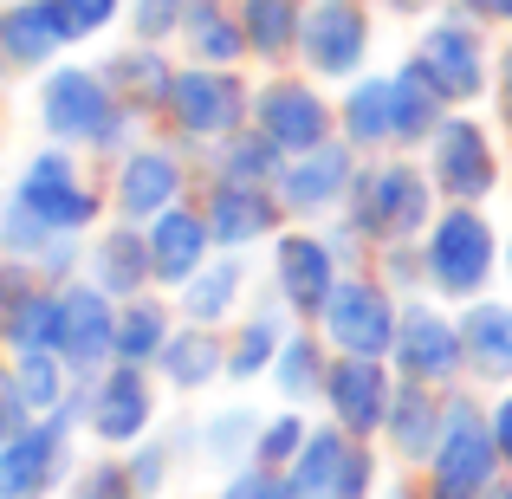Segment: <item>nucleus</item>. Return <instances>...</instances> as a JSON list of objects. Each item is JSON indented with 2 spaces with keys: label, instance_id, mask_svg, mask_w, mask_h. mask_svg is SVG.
<instances>
[{
  "label": "nucleus",
  "instance_id": "obj_1",
  "mask_svg": "<svg viewBox=\"0 0 512 499\" xmlns=\"http://www.w3.org/2000/svg\"><path fill=\"white\" fill-rule=\"evenodd\" d=\"M39 124H46L52 143L98 150V156H124L137 111L117 104L111 78H104L98 65H59V72L39 78Z\"/></svg>",
  "mask_w": 512,
  "mask_h": 499
},
{
  "label": "nucleus",
  "instance_id": "obj_2",
  "mask_svg": "<svg viewBox=\"0 0 512 499\" xmlns=\"http://www.w3.org/2000/svg\"><path fill=\"white\" fill-rule=\"evenodd\" d=\"M435 175L402 163V156H389V163H370L357 175V188H350V208H344V227L357 240H370V247H396V240H422L428 227H435Z\"/></svg>",
  "mask_w": 512,
  "mask_h": 499
},
{
  "label": "nucleus",
  "instance_id": "obj_3",
  "mask_svg": "<svg viewBox=\"0 0 512 499\" xmlns=\"http://www.w3.org/2000/svg\"><path fill=\"white\" fill-rule=\"evenodd\" d=\"M422 260H428V292L435 299H487L493 273L506 266V240L474 201H448L435 214V227L422 234Z\"/></svg>",
  "mask_w": 512,
  "mask_h": 499
},
{
  "label": "nucleus",
  "instance_id": "obj_4",
  "mask_svg": "<svg viewBox=\"0 0 512 499\" xmlns=\"http://www.w3.org/2000/svg\"><path fill=\"white\" fill-rule=\"evenodd\" d=\"M506 480L500 441H493V409L474 389H448V428H441L435 461L422 467L428 499H480L487 487Z\"/></svg>",
  "mask_w": 512,
  "mask_h": 499
},
{
  "label": "nucleus",
  "instance_id": "obj_5",
  "mask_svg": "<svg viewBox=\"0 0 512 499\" xmlns=\"http://www.w3.org/2000/svg\"><path fill=\"white\" fill-rule=\"evenodd\" d=\"M169 124L182 130L188 143H221L234 130L253 124V85L234 72V65H182L169 91Z\"/></svg>",
  "mask_w": 512,
  "mask_h": 499
},
{
  "label": "nucleus",
  "instance_id": "obj_6",
  "mask_svg": "<svg viewBox=\"0 0 512 499\" xmlns=\"http://www.w3.org/2000/svg\"><path fill=\"white\" fill-rule=\"evenodd\" d=\"M318 331L338 357H389L402 331V292H389L376 273H344Z\"/></svg>",
  "mask_w": 512,
  "mask_h": 499
},
{
  "label": "nucleus",
  "instance_id": "obj_7",
  "mask_svg": "<svg viewBox=\"0 0 512 499\" xmlns=\"http://www.w3.org/2000/svg\"><path fill=\"white\" fill-rule=\"evenodd\" d=\"M13 195H20L26 208H33L39 221L52 227V234H85V227L104 221V188L85 182L72 143H46V150H39L33 163L20 169Z\"/></svg>",
  "mask_w": 512,
  "mask_h": 499
},
{
  "label": "nucleus",
  "instance_id": "obj_8",
  "mask_svg": "<svg viewBox=\"0 0 512 499\" xmlns=\"http://www.w3.org/2000/svg\"><path fill=\"white\" fill-rule=\"evenodd\" d=\"M344 279V247L338 234H312V227H286L273 240V299L286 305L292 318L318 325Z\"/></svg>",
  "mask_w": 512,
  "mask_h": 499
},
{
  "label": "nucleus",
  "instance_id": "obj_9",
  "mask_svg": "<svg viewBox=\"0 0 512 499\" xmlns=\"http://www.w3.org/2000/svg\"><path fill=\"white\" fill-rule=\"evenodd\" d=\"M396 376L409 383H435V389H454L467 376V344H461V318H448L435 299H402V331H396V350H389Z\"/></svg>",
  "mask_w": 512,
  "mask_h": 499
},
{
  "label": "nucleus",
  "instance_id": "obj_10",
  "mask_svg": "<svg viewBox=\"0 0 512 499\" xmlns=\"http://www.w3.org/2000/svg\"><path fill=\"white\" fill-rule=\"evenodd\" d=\"M299 59L318 85H350L363 78L370 59V13L357 0H312L305 7V33H299Z\"/></svg>",
  "mask_w": 512,
  "mask_h": 499
},
{
  "label": "nucleus",
  "instance_id": "obj_11",
  "mask_svg": "<svg viewBox=\"0 0 512 499\" xmlns=\"http://www.w3.org/2000/svg\"><path fill=\"white\" fill-rule=\"evenodd\" d=\"M357 143H344V137H331V143H318V150H305V156H292L286 175H279V201H286V214L292 221H325V214H344L350 208V188H357Z\"/></svg>",
  "mask_w": 512,
  "mask_h": 499
},
{
  "label": "nucleus",
  "instance_id": "obj_12",
  "mask_svg": "<svg viewBox=\"0 0 512 499\" xmlns=\"http://www.w3.org/2000/svg\"><path fill=\"white\" fill-rule=\"evenodd\" d=\"M253 124L286 156H305V150L338 137V111L325 104L318 78H266V85L253 91Z\"/></svg>",
  "mask_w": 512,
  "mask_h": 499
},
{
  "label": "nucleus",
  "instance_id": "obj_13",
  "mask_svg": "<svg viewBox=\"0 0 512 499\" xmlns=\"http://www.w3.org/2000/svg\"><path fill=\"white\" fill-rule=\"evenodd\" d=\"M428 175H435L441 201H487L500 188V150H493L487 124L474 117H448V124L428 137Z\"/></svg>",
  "mask_w": 512,
  "mask_h": 499
},
{
  "label": "nucleus",
  "instance_id": "obj_14",
  "mask_svg": "<svg viewBox=\"0 0 512 499\" xmlns=\"http://www.w3.org/2000/svg\"><path fill=\"white\" fill-rule=\"evenodd\" d=\"M396 363L389 357H331V376H325V409L344 435L357 441H383V422H389V402H396Z\"/></svg>",
  "mask_w": 512,
  "mask_h": 499
},
{
  "label": "nucleus",
  "instance_id": "obj_15",
  "mask_svg": "<svg viewBox=\"0 0 512 499\" xmlns=\"http://www.w3.org/2000/svg\"><path fill=\"white\" fill-rule=\"evenodd\" d=\"M91 383V409L85 428L104 441V448H137L156 422V383H150V363H111V370L85 376Z\"/></svg>",
  "mask_w": 512,
  "mask_h": 499
},
{
  "label": "nucleus",
  "instance_id": "obj_16",
  "mask_svg": "<svg viewBox=\"0 0 512 499\" xmlns=\"http://www.w3.org/2000/svg\"><path fill=\"white\" fill-rule=\"evenodd\" d=\"M188 195V163L182 150H169V143H130L124 156H117V175H111V208L117 221H143L150 227L163 208Z\"/></svg>",
  "mask_w": 512,
  "mask_h": 499
},
{
  "label": "nucleus",
  "instance_id": "obj_17",
  "mask_svg": "<svg viewBox=\"0 0 512 499\" xmlns=\"http://www.w3.org/2000/svg\"><path fill=\"white\" fill-rule=\"evenodd\" d=\"M201 214H208L221 253H247V247H260V240H279L286 221H292L279 188H260V182H208Z\"/></svg>",
  "mask_w": 512,
  "mask_h": 499
},
{
  "label": "nucleus",
  "instance_id": "obj_18",
  "mask_svg": "<svg viewBox=\"0 0 512 499\" xmlns=\"http://www.w3.org/2000/svg\"><path fill=\"white\" fill-rule=\"evenodd\" d=\"M59 305H65V337H59V357L72 376H98L117 363V299L91 279H72L59 286Z\"/></svg>",
  "mask_w": 512,
  "mask_h": 499
},
{
  "label": "nucleus",
  "instance_id": "obj_19",
  "mask_svg": "<svg viewBox=\"0 0 512 499\" xmlns=\"http://www.w3.org/2000/svg\"><path fill=\"white\" fill-rule=\"evenodd\" d=\"M415 59H422V65H428V78L448 91V104H474L480 91L493 85L487 39H480V26H474V20H461V13H448V20L428 26L422 46H415Z\"/></svg>",
  "mask_w": 512,
  "mask_h": 499
},
{
  "label": "nucleus",
  "instance_id": "obj_20",
  "mask_svg": "<svg viewBox=\"0 0 512 499\" xmlns=\"http://www.w3.org/2000/svg\"><path fill=\"white\" fill-rule=\"evenodd\" d=\"M143 234H150V260H156V286H163V292H182L188 279H195L201 266L221 253V247H214L208 214H201L195 201H175V208H163L150 227H143Z\"/></svg>",
  "mask_w": 512,
  "mask_h": 499
},
{
  "label": "nucleus",
  "instance_id": "obj_21",
  "mask_svg": "<svg viewBox=\"0 0 512 499\" xmlns=\"http://www.w3.org/2000/svg\"><path fill=\"white\" fill-rule=\"evenodd\" d=\"M441 428H448V389L435 383H396V402H389V422H383V448L396 454L402 467H428L441 448Z\"/></svg>",
  "mask_w": 512,
  "mask_h": 499
},
{
  "label": "nucleus",
  "instance_id": "obj_22",
  "mask_svg": "<svg viewBox=\"0 0 512 499\" xmlns=\"http://www.w3.org/2000/svg\"><path fill=\"white\" fill-rule=\"evenodd\" d=\"M85 279L104 286L117 305L143 299V292L156 286V260H150V234H143V221H111V227H104V234L85 247Z\"/></svg>",
  "mask_w": 512,
  "mask_h": 499
},
{
  "label": "nucleus",
  "instance_id": "obj_23",
  "mask_svg": "<svg viewBox=\"0 0 512 499\" xmlns=\"http://www.w3.org/2000/svg\"><path fill=\"white\" fill-rule=\"evenodd\" d=\"M72 20H65L59 0H20V7L0 13V59L13 65V72H39V65H52L65 46H72Z\"/></svg>",
  "mask_w": 512,
  "mask_h": 499
},
{
  "label": "nucleus",
  "instance_id": "obj_24",
  "mask_svg": "<svg viewBox=\"0 0 512 499\" xmlns=\"http://www.w3.org/2000/svg\"><path fill=\"white\" fill-rule=\"evenodd\" d=\"M461 344L474 383H512V299H467Z\"/></svg>",
  "mask_w": 512,
  "mask_h": 499
},
{
  "label": "nucleus",
  "instance_id": "obj_25",
  "mask_svg": "<svg viewBox=\"0 0 512 499\" xmlns=\"http://www.w3.org/2000/svg\"><path fill=\"white\" fill-rule=\"evenodd\" d=\"M338 137L357 143L363 156L370 150H396V78L389 72L350 78V91L338 104Z\"/></svg>",
  "mask_w": 512,
  "mask_h": 499
},
{
  "label": "nucleus",
  "instance_id": "obj_26",
  "mask_svg": "<svg viewBox=\"0 0 512 499\" xmlns=\"http://www.w3.org/2000/svg\"><path fill=\"white\" fill-rule=\"evenodd\" d=\"M156 376L175 389V396H195V389H208L214 376H227V337L214 325H175L163 357H156Z\"/></svg>",
  "mask_w": 512,
  "mask_h": 499
},
{
  "label": "nucleus",
  "instance_id": "obj_27",
  "mask_svg": "<svg viewBox=\"0 0 512 499\" xmlns=\"http://www.w3.org/2000/svg\"><path fill=\"white\" fill-rule=\"evenodd\" d=\"M104 78H111V91H117V104L124 111H137V117H163L169 111V91H175V65L163 59V46H124L111 65H98Z\"/></svg>",
  "mask_w": 512,
  "mask_h": 499
},
{
  "label": "nucleus",
  "instance_id": "obj_28",
  "mask_svg": "<svg viewBox=\"0 0 512 499\" xmlns=\"http://www.w3.org/2000/svg\"><path fill=\"white\" fill-rule=\"evenodd\" d=\"M389 78H396V150H422V143L454 117V104H448V91L428 78V65L415 59V52H409V65L389 72Z\"/></svg>",
  "mask_w": 512,
  "mask_h": 499
},
{
  "label": "nucleus",
  "instance_id": "obj_29",
  "mask_svg": "<svg viewBox=\"0 0 512 499\" xmlns=\"http://www.w3.org/2000/svg\"><path fill=\"white\" fill-rule=\"evenodd\" d=\"M240 299H247V266H240V253H214V260L175 292V312H182L188 325H214L221 331L227 318L240 312Z\"/></svg>",
  "mask_w": 512,
  "mask_h": 499
},
{
  "label": "nucleus",
  "instance_id": "obj_30",
  "mask_svg": "<svg viewBox=\"0 0 512 499\" xmlns=\"http://www.w3.org/2000/svg\"><path fill=\"white\" fill-rule=\"evenodd\" d=\"M286 305H260V312H247L234 331H227V383H253V376H273L279 350H286Z\"/></svg>",
  "mask_w": 512,
  "mask_h": 499
},
{
  "label": "nucleus",
  "instance_id": "obj_31",
  "mask_svg": "<svg viewBox=\"0 0 512 499\" xmlns=\"http://www.w3.org/2000/svg\"><path fill=\"white\" fill-rule=\"evenodd\" d=\"M214 182H260V188H279V175H286L292 156L279 150L273 137H266L260 124H247V130H234V137H221L214 143Z\"/></svg>",
  "mask_w": 512,
  "mask_h": 499
},
{
  "label": "nucleus",
  "instance_id": "obj_32",
  "mask_svg": "<svg viewBox=\"0 0 512 499\" xmlns=\"http://www.w3.org/2000/svg\"><path fill=\"white\" fill-rule=\"evenodd\" d=\"M350 448H357V435H344L338 422H318V428H312V441L299 448V461L286 467L292 493H299V499H331V493H338V480H344Z\"/></svg>",
  "mask_w": 512,
  "mask_h": 499
},
{
  "label": "nucleus",
  "instance_id": "obj_33",
  "mask_svg": "<svg viewBox=\"0 0 512 499\" xmlns=\"http://www.w3.org/2000/svg\"><path fill=\"white\" fill-rule=\"evenodd\" d=\"M331 357H338V350L325 344V331H292L286 350H279V363H273V389L292 409H299V402H318L325 396V376H331Z\"/></svg>",
  "mask_w": 512,
  "mask_h": 499
},
{
  "label": "nucleus",
  "instance_id": "obj_34",
  "mask_svg": "<svg viewBox=\"0 0 512 499\" xmlns=\"http://www.w3.org/2000/svg\"><path fill=\"white\" fill-rule=\"evenodd\" d=\"M175 318H182V312H169V305L150 299V292H143V299H124V305H117V363H150V370H156Z\"/></svg>",
  "mask_w": 512,
  "mask_h": 499
},
{
  "label": "nucleus",
  "instance_id": "obj_35",
  "mask_svg": "<svg viewBox=\"0 0 512 499\" xmlns=\"http://www.w3.org/2000/svg\"><path fill=\"white\" fill-rule=\"evenodd\" d=\"M260 428H266L260 409H247V402H227V409H214L208 422H201V454H208L221 474H234V467L253 461V448H260Z\"/></svg>",
  "mask_w": 512,
  "mask_h": 499
},
{
  "label": "nucleus",
  "instance_id": "obj_36",
  "mask_svg": "<svg viewBox=\"0 0 512 499\" xmlns=\"http://www.w3.org/2000/svg\"><path fill=\"white\" fill-rule=\"evenodd\" d=\"M240 26H247L253 59L279 65V59H292V52H299L305 7H299V0H247V7H240Z\"/></svg>",
  "mask_w": 512,
  "mask_h": 499
},
{
  "label": "nucleus",
  "instance_id": "obj_37",
  "mask_svg": "<svg viewBox=\"0 0 512 499\" xmlns=\"http://www.w3.org/2000/svg\"><path fill=\"white\" fill-rule=\"evenodd\" d=\"M182 39H188V52H195V65H240V59H253L247 26H240L234 13H221V0H201V7L188 13Z\"/></svg>",
  "mask_w": 512,
  "mask_h": 499
},
{
  "label": "nucleus",
  "instance_id": "obj_38",
  "mask_svg": "<svg viewBox=\"0 0 512 499\" xmlns=\"http://www.w3.org/2000/svg\"><path fill=\"white\" fill-rule=\"evenodd\" d=\"M59 337H65V305H59V286H39L33 299L13 312V325L0 344L7 350H59Z\"/></svg>",
  "mask_w": 512,
  "mask_h": 499
},
{
  "label": "nucleus",
  "instance_id": "obj_39",
  "mask_svg": "<svg viewBox=\"0 0 512 499\" xmlns=\"http://www.w3.org/2000/svg\"><path fill=\"white\" fill-rule=\"evenodd\" d=\"M52 240H59V234H52L20 195H7V208H0V260H33L39 266V253H46Z\"/></svg>",
  "mask_w": 512,
  "mask_h": 499
},
{
  "label": "nucleus",
  "instance_id": "obj_40",
  "mask_svg": "<svg viewBox=\"0 0 512 499\" xmlns=\"http://www.w3.org/2000/svg\"><path fill=\"white\" fill-rule=\"evenodd\" d=\"M305 441H312V422H305L299 409H279V415H266L253 461H260V467H279V474H286V467L299 461V448H305Z\"/></svg>",
  "mask_w": 512,
  "mask_h": 499
},
{
  "label": "nucleus",
  "instance_id": "obj_41",
  "mask_svg": "<svg viewBox=\"0 0 512 499\" xmlns=\"http://www.w3.org/2000/svg\"><path fill=\"white\" fill-rule=\"evenodd\" d=\"M59 499H137V487H130V467H124V454H104V461L78 467V474L65 480V493H59Z\"/></svg>",
  "mask_w": 512,
  "mask_h": 499
},
{
  "label": "nucleus",
  "instance_id": "obj_42",
  "mask_svg": "<svg viewBox=\"0 0 512 499\" xmlns=\"http://www.w3.org/2000/svg\"><path fill=\"white\" fill-rule=\"evenodd\" d=\"M214 499H299V493H292V480L279 474V467L247 461V467H234V474H221Z\"/></svg>",
  "mask_w": 512,
  "mask_h": 499
},
{
  "label": "nucleus",
  "instance_id": "obj_43",
  "mask_svg": "<svg viewBox=\"0 0 512 499\" xmlns=\"http://www.w3.org/2000/svg\"><path fill=\"white\" fill-rule=\"evenodd\" d=\"M188 0H130V33L143 39V46H163L169 33H182L188 26Z\"/></svg>",
  "mask_w": 512,
  "mask_h": 499
},
{
  "label": "nucleus",
  "instance_id": "obj_44",
  "mask_svg": "<svg viewBox=\"0 0 512 499\" xmlns=\"http://www.w3.org/2000/svg\"><path fill=\"white\" fill-rule=\"evenodd\" d=\"M124 467H130L137 499H156V493H163V480H169V441H137V448L124 454Z\"/></svg>",
  "mask_w": 512,
  "mask_h": 499
},
{
  "label": "nucleus",
  "instance_id": "obj_45",
  "mask_svg": "<svg viewBox=\"0 0 512 499\" xmlns=\"http://www.w3.org/2000/svg\"><path fill=\"white\" fill-rule=\"evenodd\" d=\"M46 286L39 279V266L33 260H0V337H7V325H13V312H20L33 292Z\"/></svg>",
  "mask_w": 512,
  "mask_h": 499
},
{
  "label": "nucleus",
  "instance_id": "obj_46",
  "mask_svg": "<svg viewBox=\"0 0 512 499\" xmlns=\"http://www.w3.org/2000/svg\"><path fill=\"white\" fill-rule=\"evenodd\" d=\"M39 279H46V286H72V279H85V240L59 234L46 253H39Z\"/></svg>",
  "mask_w": 512,
  "mask_h": 499
},
{
  "label": "nucleus",
  "instance_id": "obj_47",
  "mask_svg": "<svg viewBox=\"0 0 512 499\" xmlns=\"http://www.w3.org/2000/svg\"><path fill=\"white\" fill-rule=\"evenodd\" d=\"M331 499H376V454H370V441L350 448L344 480H338V493H331Z\"/></svg>",
  "mask_w": 512,
  "mask_h": 499
},
{
  "label": "nucleus",
  "instance_id": "obj_48",
  "mask_svg": "<svg viewBox=\"0 0 512 499\" xmlns=\"http://www.w3.org/2000/svg\"><path fill=\"white\" fill-rule=\"evenodd\" d=\"M59 7H65V20H72V33L91 39V33H104V26L117 20V7H124V0H59Z\"/></svg>",
  "mask_w": 512,
  "mask_h": 499
},
{
  "label": "nucleus",
  "instance_id": "obj_49",
  "mask_svg": "<svg viewBox=\"0 0 512 499\" xmlns=\"http://www.w3.org/2000/svg\"><path fill=\"white\" fill-rule=\"evenodd\" d=\"M487 409H493V441H500V461H506V474H512V389H506V396H493Z\"/></svg>",
  "mask_w": 512,
  "mask_h": 499
},
{
  "label": "nucleus",
  "instance_id": "obj_50",
  "mask_svg": "<svg viewBox=\"0 0 512 499\" xmlns=\"http://www.w3.org/2000/svg\"><path fill=\"white\" fill-rule=\"evenodd\" d=\"M493 98H500V124L512 130V46L500 52V65H493Z\"/></svg>",
  "mask_w": 512,
  "mask_h": 499
},
{
  "label": "nucleus",
  "instance_id": "obj_51",
  "mask_svg": "<svg viewBox=\"0 0 512 499\" xmlns=\"http://www.w3.org/2000/svg\"><path fill=\"white\" fill-rule=\"evenodd\" d=\"M467 13H480L493 26H512V0H467Z\"/></svg>",
  "mask_w": 512,
  "mask_h": 499
},
{
  "label": "nucleus",
  "instance_id": "obj_52",
  "mask_svg": "<svg viewBox=\"0 0 512 499\" xmlns=\"http://www.w3.org/2000/svg\"><path fill=\"white\" fill-rule=\"evenodd\" d=\"M396 13H409V20H422V13H435V7H448V0H389Z\"/></svg>",
  "mask_w": 512,
  "mask_h": 499
},
{
  "label": "nucleus",
  "instance_id": "obj_53",
  "mask_svg": "<svg viewBox=\"0 0 512 499\" xmlns=\"http://www.w3.org/2000/svg\"><path fill=\"white\" fill-rule=\"evenodd\" d=\"M383 499H428V493H422V487H389Z\"/></svg>",
  "mask_w": 512,
  "mask_h": 499
},
{
  "label": "nucleus",
  "instance_id": "obj_54",
  "mask_svg": "<svg viewBox=\"0 0 512 499\" xmlns=\"http://www.w3.org/2000/svg\"><path fill=\"white\" fill-rule=\"evenodd\" d=\"M480 499H512V474L500 480V487H487V493H480Z\"/></svg>",
  "mask_w": 512,
  "mask_h": 499
},
{
  "label": "nucleus",
  "instance_id": "obj_55",
  "mask_svg": "<svg viewBox=\"0 0 512 499\" xmlns=\"http://www.w3.org/2000/svg\"><path fill=\"white\" fill-rule=\"evenodd\" d=\"M7 435H13V422H7V409H0V448H7Z\"/></svg>",
  "mask_w": 512,
  "mask_h": 499
},
{
  "label": "nucleus",
  "instance_id": "obj_56",
  "mask_svg": "<svg viewBox=\"0 0 512 499\" xmlns=\"http://www.w3.org/2000/svg\"><path fill=\"white\" fill-rule=\"evenodd\" d=\"M500 273H506V286H512V240H506V266H500Z\"/></svg>",
  "mask_w": 512,
  "mask_h": 499
},
{
  "label": "nucleus",
  "instance_id": "obj_57",
  "mask_svg": "<svg viewBox=\"0 0 512 499\" xmlns=\"http://www.w3.org/2000/svg\"><path fill=\"white\" fill-rule=\"evenodd\" d=\"M0 72H7V59H0Z\"/></svg>",
  "mask_w": 512,
  "mask_h": 499
},
{
  "label": "nucleus",
  "instance_id": "obj_58",
  "mask_svg": "<svg viewBox=\"0 0 512 499\" xmlns=\"http://www.w3.org/2000/svg\"><path fill=\"white\" fill-rule=\"evenodd\" d=\"M0 208H7V201H0Z\"/></svg>",
  "mask_w": 512,
  "mask_h": 499
}]
</instances>
